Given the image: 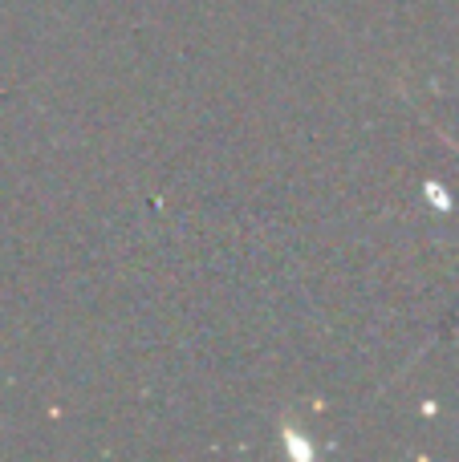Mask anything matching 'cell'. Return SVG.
I'll return each mask as SVG.
<instances>
[{
  "label": "cell",
  "mask_w": 459,
  "mask_h": 462,
  "mask_svg": "<svg viewBox=\"0 0 459 462\" xmlns=\"http://www.w3.org/2000/svg\"><path fill=\"white\" fill-rule=\"evenodd\" d=\"M447 143H452V138H447ZM452 146H455V143H452ZM455 151H459V146H455Z\"/></svg>",
  "instance_id": "6da1fadb"
}]
</instances>
